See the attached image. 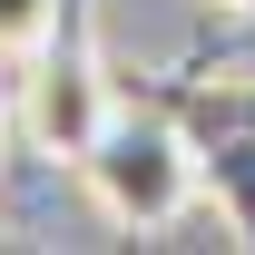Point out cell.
<instances>
[{
	"label": "cell",
	"mask_w": 255,
	"mask_h": 255,
	"mask_svg": "<svg viewBox=\"0 0 255 255\" xmlns=\"http://www.w3.org/2000/svg\"><path fill=\"white\" fill-rule=\"evenodd\" d=\"M79 177H89V206L128 236H167L206 196V167H196V137L177 108H118L98 128V147L79 157Z\"/></svg>",
	"instance_id": "6da1fadb"
},
{
	"label": "cell",
	"mask_w": 255,
	"mask_h": 255,
	"mask_svg": "<svg viewBox=\"0 0 255 255\" xmlns=\"http://www.w3.org/2000/svg\"><path fill=\"white\" fill-rule=\"evenodd\" d=\"M118 118V98H108V69H98V49L79 30L49 49L39 39L30 49V79H20V137H30L39 157H59V167H79L98 147V128Z\"/></svg>",
	"instance_id": "7a4b0ae2"
},
{
	"label": "cell",
	"mask_w": 255,
	"mask_h": 255,
	"mask_svg": "<svg viewBox=\"0 0 255 255\" xmlns=\"http://www.w3.org/2000/svg\"><path fill=\"white\" fill-rule=\"evenodd\" d=\"M196 137V167H206V196L216 216L236 226V246H255V79H196V89L167 98Z\"/></svg>",
	"instance_id": "3957f363"
},
{
	"label": "cell",
	"mask_w": 255,
	"mask_h": 255,
	"mask_svg": "<svg viewBox=\"0 0 255 255\" xmlns=\"http://www.w3.org/2000/svg\"><path fill=\"white\" fill-rule=\"evenodd\" d=\"M59 30V0H0V59H30Z\"/></svg>",
	"instance_id": "277c9868"
},
{
	"label": "cell",
	"mask_w": 255,
	"mask_h": 255,
	"mask_svg": "<svg viewBox=\"0 0 255 255\" xmlns=\"http://www.w3.org/2000/svg\"><path fill=\"white\" fill-rule=\"evenodd\" d=\"M226 10H236V20H246V30H255V0H226Z\"/></svg>",
	"instance_id": "5b68a950"
}]
</instances>
